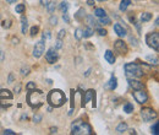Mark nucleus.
<instances>
[{"label": "nucleus", "instance_id": "f257e3e1", "mask_svg": "<svg viewBox=\"0 0 159 135\" xmlns=\"http://www.w3.org/2000/svg\"><path fill=\"white\" fill-rule=\"evenodd\" d=\"M47 101H48V103H49L52 107L58 108V107H61L66 102V97H65L64 92L61 90L55 89V90H52L49 93H48Z\"/></svg>", "mask_w": 159, "mask_h": 135}, {"label": "nucleus", "instance_id": "f03ea898", "mask_svg": "<svg viewBox=\"0 0 159 135\" xmlns=\"http://www.w3.org/2000/svg\"><path fill=\"white\" fill-rule=\"evenodd\" d=\"M43 99H44V92L42 90H28L27 93V102L32 108H38L43 104Z\"/></svg>", "mask_w": 159, "mask_h": 135}, {"label": "nucleus", "instance_id": "7ed1b4c3", "mask_svg": "<svg viewBox=\"0 0 159 135\" xmlns=\"http://www.w3.org/2000/svg\"><path fill=\"white\" fill-rule=\"evenodd\" d=\"M71 134L72 135H91L92 128L83 120H76L71 125Z\"/></svg>", "mask_w": 159, "mask_h": 135}, {"label": "nucleus", "instance_id": "20e7f679", "mask_svg": "<svg viewBox=\"0 0 159 135\" xmlns=\"http://www.w3.org/2000/svg\"><path fill=\"white\" fill-rule=\"evenodd\" d=\"M125 72H126V76L129 79H138L143 75V70L142 68L136 64V63H127L125 64Z\"/></svg>", "mask_w": 159, "mask_h": 135}, {"label": "nucleus", "instance_id": "39448f33", "mask_svg": "<svg viewBox=\"0 0 159 135\" xmlns=\"http://www.w3.org/2000/svg\"><path fill=\"white\" fill-rule=\"evenodd\" d=\"M146 42L147 44L153 48L154 50H159V33L158 32H152L146 36Z\"/></svg>", "mask_w": 159, "mask_h": 135}, {"label": "nucleus", "instance_id": "423d86ee", "mask_svg": "<svg viewBox=\"0 0 159 135\" xmlns=\"http://www.w3.org/2000/svg\"><path fill=\"white\" fill-rule=\"evenodd\" d=\"M141 117L143 118L144 122H151L158 117V113L153 109V108H149V107H146V108H142L141 109Z\"/></svg>", "mask_w": 159, "mask_h": 135}, {"label": "nucleus", "instance_id": "0eeeda50", "mask_svg": "<svg viewBox=\"0 0 159 135\" xmlns=\"http://www.w3.org/2000/svg\"><path fill=\"white\" fill-rule=\"evenodd\" d=\"M132 95H134L135 99L137 101L138 103H141V104L146 103L147 101H148V95H147V92L143 91V89H141V90H135V91L132 92Z\"/></svg>", "mask_w": 159, "mask_h": 135}, {"label": "nucleus", "instance_id": "6e6552de", "mask_svg": "<svg viewBox=\"0 0 159 135\" xmlns=\"http://www.w3.org/2000/svg\"><path fill=\"white\" fill-rule=\"evenodd\" d=\"M114 49H115V52L121 54V55H125V54H127V52H129V48H127L126 43L121 39H117V41L114 42Z\"/></svg>", "mask_w": 159, "mask_h": 135}, {"label": "nucleus", "instance_id": "1a4fd4ad", "mask_svg": "<svg viewBox=\"0 0 159 135\" xmlns=\"http://www.w3.org/2000/svg\"><path fill=\"white\" fill-rule=\"evenodd\" d=\"M44 49H45V43H44V39H40L36 43L33 48V57L34 58H40L42 54L44 53Z\"/></svg>", "mask_w": 159, "mask_h": 135}, {"label": "nucleus", "instance_id": "9d476101", "mask_svg": "<svg viewBox=\"0 0 159 135\" xmlns=\"http://www.w3.org/2000/svg\"><path fill=\"white\" fill-rule=\"evenodd\" d=\"M45 59H47V62L49 63V64L57 63L58 59H59V55H58V53H57V49H55V48H50L49 50L47 52V54H45Z\"/></svg>", "mask_w": 159, "mask_h": 135}, {"label": "nucleus", "instance_id": "9b49d317", "mask_svg": "<svg viewBox=\"0 0 159 135\" xmlns=\"http://www.w3.org/2000/svg\"><path fill=\"white\" fill-rule=\"evenodd\" d=\"M114 31L119 37H125L126 36V30L124 28V26H121L120 23H115L114 25Z\"/></svg>", "mask_w": 159, "mask_h": 135}, {"label": "nucleus", "instance_id": "f8f14e48", "mask_svg": "<svg viewBox=\"0 0 159 135\" xmlns=\"http://www.w3.org/2000/svg\"><path fill=\"white\" fill-rule=\"evenodd\" d=\"M129 85L132 87L134 90H141V89H143V84L141 82V81L136 80V79H129Z\"/></svg>", "mask_w": 159, "mask_h": 135}, {"label": "nucleus", "instance_id": "ddd939ff", "mask_svg": "<svg viewBox=\"0 0 159 135\" xmlns=\"http://www.w3.org/2000/svg\"><path fill=\"white\" fill-rule=\"evenodd\" d=\"M116 86H117V79L115 76H112V77H110V80L105 84V89H108V90H115Z\"/></svg>", "mask_w": 159, "mask_h": 135}, {"label": "nucleus", "instance_id": "4468645a", "mask_svg": "<svg viewBox=\"0 0 159 135\" xmlns=\"http://www.w3.org/2000/svg\"><path fill=\"white\" fill-rule=\"evenodd\" d=\"M94 95H95V91H93V90H88V91L86 92V95H85V97H83V101H82V107H85L86 103L89 102V101L93 98Z\"/></svg>", "mask_w": 159, "mask_h": 135}, {"label": "nucleus", "instance_id": "2eb2a0df", "mask_svg": "<svg viewBox=\"0 0 159 135\" xmlns=\"http://www.w3.org/2000/svg\"><path fill=\"white\" fill-rule=\"evenodd\" d=\"M12 93L9 91V90H6V89H3V90H0V101H4V99H12Z\"/></svg>", "mask_w": 159, "mask_h": 135}, {"label": "nucleus", "instance_id": "dca6fc26", "mask_svg": "<svg viewBox=\"0 0 159 135\" xmlns=\"http://www.w3.org/2000/svg\"><path fill=\"white\" fill-rule=\"evenodd\" d=\"M104 58L109 64H114L115 63V57H114V53L112 50H107L104 54Z\"/></svg>", "mask_w": 159, "mask_h": 135}, {"label": "nucleus", "instance_id": "f3484780", "mask_svg": "<svg viewBox=\"0 0 159 135\" xmlns=\"http://www.w3.org/2000/svg\"><path fill=\"white\" fill-rule=\"evenodd\" d=\"M27 28H28V22H27V18L25 16H22V18H21V31H22V33L26 35Z\"/></svg>", "mask_w": 159, "mask_h": 135}, {"label": "nucleus", "instance_id": "a211bd4d", "mask_svg": "<svg viewBox=\"0 0 159 135\" xmlns=\"http://www.w3.org/2000/svg\"><path fill=\"white\" fill-rule=\"evenodd\" d=\"M130 5H131V0H121L119 8H120L121 11H126V9L129 8Z\"/></svg>", "mask_w": 159, "mask_h": 135}, {"label": "nucleus", "instance_id": "6ab92c4d", "mask_svg": "<svg viewBox=\"0 0 159 135\" xmlns=\"http://www.w3.org/2000/svg\"><path fill=\"white\" fill-rule=\"evenodd\" d=\"M94 16H97V17H104V16H107V12H105V10L104 9H102V8H98V9H95L94 10Z\"/></svg>", "mask_w": 159, "mask_h": 135}, {"label": "nucleus", "instance_id": "aec40b11", "mask_svg": "<svg viewBox=\"0 0 159 135\" xmlns=\"http://www.w3.org/2000/svg\"><path fill=\"white\" fill-rule=\"evenodd\" d=\"M126 130H127V124H126V123H124V122H122V123H120L119 125L116 126V131L119 133V134L125 133Z\"/></svg>", "mask_w": 159, "mask_h": 135}, {"label": "nucleus", "instance_id": "412c9836", "mask_svg": "<svg viewBox=\"0 0 159 135\" xmlns=\"http://www.w3.org/2000/svg\"><path fill=\"white\" fill-rule=\"evenodd\" d=\"M94 33V31H93V28L91 26H88V27H86L85 28V31H83V37H86V38H89Z\"/></svg>", "mask_w": 159, "mask_h": 135}, {"label": "nucleus", "instance_id": "4be33fe9", "mask_svg": "<svg viewBox=\"0 0 159 135\" xmlns=\"http://www.w3.org/2000/svg\"><path fill=\"white\" fill-rule=\"evenodd\" d=\"M86 20H87L88 25L91 26V27H95V26H98V23H97V21L94 20V16H91V15H88V16H86Z\"/></svg>", "mask_w": 159, "mask_h": 135}, {"label": "nucleus", "instance_id": "5701e85b", "mask_svg": "<svg viewBox=\"0 0 159 135\" xmlns=\"http://www.w3.org/2000/svg\"><path fill=\"white\" fill-rule=\"evenodd\" d=\"M134 109H135L134 104H132V103H130V102H127L125 106H124V112H126V113H132V112H134Z\"/></svg>", "mask_w": 159, "mask_h": 135}, {"label": "nucleus", "instance_id": "b1692460", "mask_svg": "<svg viewBox=\"0 0 159 135\" xmlns=\"http://www.w3.org/2000/svg\"><path fill=\"white\" fill-rule=\"evenodd\" d=\"M60 10H61V12H67V10H69V8H70V4H69L67 1H63V3H60Z\"/></svg>", "mask_w": 159, "mask_h": 135}, {"label": "nucleus", "instance_id": "393cba45", "mask_svg": "<svg viewBox=\"0 0 159 135\" xmlns=\"http://www.w3.org/2000/svg\"><path fill=\"white\" fill-rule=\"evenodd\" d=\"M151 18H152V14L151 12H143L141 15V21H143V22L149 21Z\"/></svg>", "mask_w": 159, "mask_h": 135}, {"label": "nucleus", "instance_id": "a878e982", "mask_svg": "<svg viewBox=\"0 0 159 135\" xmlns=\"http://www.w3.org/2000/svg\"><path fill=\"white\" fill-rule=\"evenodd\" d=\"M75 38L77 39V41L83 38V30H82V28H77V30H76L75 31Z\"/></svg>", "mask_w": 159, "mask_h": 135}, {"label": "nucleus", "instance_id": "bb28decb", "mask_svg": "<svg viewBox=\"0 0 159 135\" xmlns=\"http://www.w3.org/2000/svg\"><path fill=\"white\" fill-rule=\"evenodd\" d=\"M146 60H147V62H149L151 64H153V65H157V64H158V58H157V57H153V55H147V57H146Z\"/></svg>", "mask_w": 159, "mask_h": 135}, {"label": "nucleus", "instance_id": "cd10ccee", "mask_svg": "<svg viewBox=\"0 0 159 135\" xmlns=\"http://www.w3.org/2000/svg\"><path fill=\"white\" fill-rule=\"evenodd\" d=\"M47 10L49 14H53L55 11V1H50L47 4Z\"/></svg>", "mask_w": 159, "mask_h": 135}, {"label": "nucleus", "instance_id": "c85d7f7f", "mask_svg": "<svg viewBox=\"0 0 159 135\" xmlns=\"http://www.w3.org/2000/svg\"><path fill=\"white\" fill-rule=\"evenodd\" d=\"M83 16H85V9H80V10L77 11V14L75 15V18H76V20H81Z\"/></svg>", "mask_w": 159, "mask_h": 135}, {"label": "nucleus", "instance_id": "c756f323", "mask_svg": "<svg viewBox=\"0 0 159 135\" xmlns=\"http://www.w3.org/2000/svg\"><path fill=\"white\" fill-rule=\"evenodd\" d=\"M25 9H26V6H25V4H18V5L16 6V9H15V11H16L17 14H22V12L25 11Z\"/></svg>", "mask_w": 159, "mask_h": 135}, {"label": "nucleus", "instance_id": "7c9ffc66", "mask_svg": "<svg viewBox=\"0 0 159 135\" xmlns=\"http://www.w3.org/2000/svg\"><path fill=\"white\" fill-rule=\"evenodd\" d=\"M99 22H100L102 25H109V23H110V18H109L108 16L100 17V18H99Z\"/></svg>", "mask_w": 159, "mask_h": 135}, {"label": "nucleus", "instance_id": "2f4dec72", "mask_svg": "<svg viewBox=\"0 0 159 135\" xmlns=\"http://www.w3.org/2000/svg\"><path fill=\"white\" fill-rule=\"evenodd\" d=\"M30 66H23L22 68V69H21V74H22V75L23 76H26V75H28V74H30Z\"/></svg>", "mask_w": 159, "mask_h": 135}, {"label": "nucleus", "instance_id": "473e14b6", "mask_svg": "<svg viewBox=\"0 0 159 135\" xmlns=\"http://www.w3.org/2000/svg\"><path fill=\"white\" fill-rule=\"evenodd\" d=\"M26 89H27V90H33V89H36V82H33V81H30V82L26 85Z\"/></svg>", "mask_w": 159, "mask_h": 135}, {"label": "nucleus", "instance_id": "72a5a7b5", "mask_svg": "<svg viewBox=\"0 0 159 135\" xmlns=\"http://www.w3.org/2000/svg\"><path fill=\"white\" fill-rule=\"evenodd\" d=\"M38 30H39V28H38L37 26H33L32 28H31V36H32V37H34V36H36L37 33H38Z\"/></svg>", "mask_w": 159, "mask_h": 135}, {"label": "nucleus", "instance_id": "f704fd0d", "mask_svg": "<svg viewBox=\"0 0 159 135\" xmlns=\"http://www.w3.org/2000/svg\"><path fill=\"white\" fill-rule=\"evenodd\" d=\"M158 125H159V123H158V122H155L154 125L152 126V133H153L154 135H157V134H158Z\"/></svg>", "mask_w": 159, "mask_h": 135}, {"label": "nucleus", "instance_id": "c9c22d12", "mask_svg": "<svg viewBox=\"0 0 159 135\" xmlns=\"http://www.w3.org/2000/svg\"><path fill=\"white\" fill-rule=\"evenodd\" d=\"M40 120H42V116H40V114H36V116L33 117V122H34V123H39Z\"/></svg>", "mask_w": 159, "mask_h": 135}, {"label": "nucleus", "instance_id": "e433bc0d", "mask_svg": "<svg viewBox=\"0 0 159 135\" xmlns=\"http://www.w3.org/2000/svg\"><path fill=\"white\" fill-rule=\"evenodd\" d=\"M60 48H63V41L58 39L57 41V44H55V49H60Z\"/></svg>", "mask_w": 159, "mask_h": 135}, {"label": "nucleus", "instance_id": "4c0bfd02", "mask_svg": "<svg viewBox=\"0 0 159 135\" xmlns=\"http://www.w3.org/2000/svg\"><path fill=\"white\" fill-rule=\"evenodd\" d=\"M49 22H50V25L55 26V25L58 23V18L55 17V16H52V17H50V20H49Z\"/></svg>", "mask_w": 159, "mask_h": 135}, {"label": "nucleus", "instance_id": "58836bf2", "mask_svg": "<svg viewBox=\"0 0 159 135\" xmlns=\"http://www.w3.org/2000/svg\"><path fill=\"white\" fill-rule=\"evenodd\" d=\"M97 32H98L99 36H105L107 35V30H103V28H98V30H97Z\"/></svg>", "mask_w": 159, "mask_h": 135}, {"label": "nucleus", "instance_id": "ea45409f", "mask_svg": "<svg viewBox=\"0 0 159 135\" xmlns=\"http://www.w3.org/2000/svg\"><path fill=\"white\" fill-rule=\"evenodd\" d=\"M65 33H66V31H65V30H60L59 35H58V38H59V39H63V38H64V36H65Z\"/></svg>", "mask_w": 159, "mask_h": 135}, {"label": "nucleus", "instance_id": "a19ab883", "mask_svg": "<svg viewBox=\"0 0 159 135\" xmlns=\"http://www.w3.org/2000/svg\"><path fill=\"white\" fill-rule=\"evenodd\" d=\"M63 20L66 22V23H69L70 22V17H69V15H67V12H64V15H63Z\"/></svg>", "mask_w": 159, "mask_h": 135}, {"label": "nucleus", "instance_id": "79ce46f5", "mask_svg": "<svg viewBox=\"0 0 159 135\" xmlns=\"http://www.w3.org/2000/svg\"><path fill=\"white\" fill-rule=\"evenodd\" d=\"M4 134H5V135H15V131H12V130H10V129H6V130L4 131Z\"/></svg>", "mask_w": 159, "mask_h": 135}, {"label": "nucleus", "instance_id": "37998d69", "mask_svg": "<svg viewBox=\"0 0 159 135\" xmlns=\"http://www.w3.org/2000/svg\"><path fill=\"white\" fill-rule=\"evenodd\" d=\"M8 82H9V84H12V82H13V74H12V72L9 75V80H8Z\"/></svg>", "mask_w": 159, "mask_h": 135}, {"label": "nucleus", "instance_id": "c03bdc74", "mask_svg": "<svg viewBox=\"0 0 159 135\" xmlns=\"http://www.w3.org/2000/svg\"><path fill=\"white\" fill-rule=\"evenodd\" d=\"M58 133V128H50V134H57Z\"/></svg>", "mask_w": 159, "mask_h": 135}, {"label": "nucleus", "instance_id": "a18cd8bd", "mask_svg": "<svg viewBox=\"0 0 159 135\" xmlns=\"http://www.w3.org/2000/svg\"><path fill=\"white\" fill-rule=\"evenodd\" d=\"M20 90H21V85L18 84L17 86H15V92H16V93H18V92H20Z\"/></svg>", "mask_w": 159, "mask_h": 135}, {"label": "nucleus", "instance_id": "49530a36", "mask_svg": "<svg viewBox=\"0 0 159 135\" xmlns=\"http://www.w3.org/2000/svg\"><path fill=\"white\" fill-rule=\"evenodd\" d=\"M4 54H5V53H4L3 50L0 52V62H3V60H4Z\"/></svg>", "mask_w": 159, "mask_h": 135}, {"label": "nucleus", "instance_id": "de8ad7c7", "mask_svg": "<svg viewBox=\"0 0 159 135\" xmlns=\"http://www.w3.org/2000/svg\"><path fill=\"white\" fill-rule=\"evenodd\" d=\"M91 71H92V69H91V68H89V69H88V70H87V71L85 72V76H88L89 74H91Z\"/></svg>", "mask_w": 159, "mask_h": 135}, {"label": "nucleus", "instance_id": "09e8293b", "mask_svg": "<svg viewBox=\"0 0 159 135\" xmlns=\"http://www.w3.org/2000/svg\"><path fill=\"white\" fill-rule=\"evenodd\" d=\"M87 4H88L89 6H93V5H94V1H93V0H88Z\"/></svg>", "mask_w": 159, "mask_h": 135}, {"label": "nucleus", "instance_id": "8fccbe9b", "mask_svg": "<svg viewBox=\"0 0 159 135\" xmlns=\"http://www.w3.org/2000/svg\"><path fill=\"white\" fill-rule=\"evenodd\" d=\"M40 3H42V5H43V6H47L48 0H40Z\"/></svg>", "mask_w": 159, "mask_h": 135}, {"label": "nucleus", "instance_id": "3c124183", "mask_svg": "<svg viewBox=\"0 0 159 135\" xmlns=\"http://www.w3.org/2000/svg\"><path fill=\"white\" fill-rule=\"evenodd\" d=\"M12 42H13V44H17V42H18V38H13V39H12Z\"/></svg>", "mask_w": 159, "mask_h": 135}, {"label": "nucleus", "instance_id": "603ef678", "mask_svg": "<svg viewBox=\"0 0 159 135\" xmlns=\"http://www.w3.org/2000/svg\"><path fill=\"white\" fill-rule=\"evenodd\" d=\"M6 1H8L9 4H12V3H15V1H16V0H6Z\"/></svg>", "mask_w": 159, "mask_h": 135}, {"label": "nucleus", "instance_id": "864d4df0", "mask_svg": "<svg viewBox=\"0 0 159 135\" xmlns=\"http://www.w3.org/2000/svg\"><path fill=\"white\" fill-rule=\"evenodd\" d=\"M129 133H130V134H136V131H135L134 129H131V130H129Z\"/></svg>", "mask_w": 159, "mask_h": 135}, {"label": "nucleus", "instance_id": "5fc2aeb1", "mask_svg": "<svg viewBox=\"0 0 159 135\" xmlns=\"http://www.w3.org/2000/svg\"><path fill=\"white\" fill-rule=\"evenodd\" d=\"M158 22H159V20H158V18H155V23H154V25H155V26H158Z\"/></svg>", "mask_w": 159, "mask_h": 135}, {"label": "nucleus", "instance_id": "6e6d98bb", "mask_svg": "<svg viewBox=\"0 0 159 135\" xmlns=\"http://www.w3.org/2000/svg\"><path fill=\"white\" fill-rule=\"evenodd\" d=\"M98 1H107V0H98Z\"/></svg>", "mask_w": 159, "mask_h": 135}, {"label": "nucleus", "instance_id": "4d7b16f0", "mask_svg": "<svg viewBox=\"0 0 159 135\" xmlns=\"http://www.w3.org/2000/svg\"><path fill=\"white\" fill-rule=\"evenodd\" d=\"M0 17H1V16H0Z\"/></svg>", "mask_w": 159, "mask_h": 135}]
</instances>
